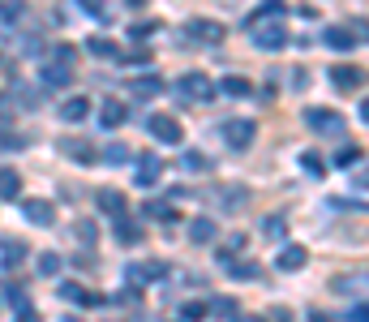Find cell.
I'll return each mask as SVG.
<instances>
[{"mask_svg": "<svg viewBox=\"0 0 369 322\" xmlns=\"http://www.w3.org/2000/svg\"><path fill=\"white\" fill-rule=\"evenodd\" d=\"M155 30H159V22H138L129 35H133V39H147V35H155Z\"/></svg>", "mask_w": 369, "mask_h": 322, "instance_id": "obj_38", "label": "cell"}, {"mask_svg": "<svg viewBox=\"0 0 369 322\" xmlns=\"http://www.w3.org/2000/svg\"><path fill=\"white\" fill-rule=\"evenodd\" d=\"M176 95H181V99H198V103H206L215 95V86L206 82V73H185L181 82H176Z\"/></svg>", "mask_w": 369, "mask_h": 322, "instance_id": "obj_1", "label": "cell"}, {"mask_svg": "<svg viewBox=\"0 0 369 322\" xmlns=\"http://www.w3.org/2000/svg\"><path fill=\"white\" fill-rule=\"evenodd\" d=\"M206 202H211V206H228V211H236V206H245V202H249V189H240V185H215L211 193H206Z\"/></svg>", "mask_w": 369, "mask_h": 322, "instance_id": "obj_3", "label": "cell"}, {"mask_svg": "<svg viewBox=\"0 0 369 322\" xmlns=\"http://www.w3.org/2000/svg\"><path fill=\"white\" fill-rule=\"evenodd\" d=\"M39 77H43V86H56V90H65V86L73 82V69H65V64H56V60H43Z\"/></svg>", "mask_w": 369, "mask_h": 322, "instance_id": "obj_11", "label": "cell"}, {"mask_svg": "<svg viewBox=\"0 0 369 322\" xmlns=\"http://www.w3.org/2000/svg\"><path fill=\"white\" fill-rule=\"evenodd\" d=\"M159 90H164V77H159V73H147V77H133V82H129L133 99H155Z\"/></svg>", "mask_w": 369, "mask_h": 322, "instance_id": "obj_14", "label": "cell"}, {"mask_svg": "<svg viewBox=\"0 0 369 322\" xmlns=\"http://www.w3.org/2000/svg\"><path fill=\"white\" fill-rule=\"evenodd\" d=\"M305 262H309V253H305V245H283V249H279V262H275V267H279V271H301Z\"/></svg>", "mask_w": 369, "mask_h": 322, "instance_id": "obj_17", "label": "cell"}, {"mask_svg": "<svg viewBox=\"0 0 369 322\" xmlns=\"http://www.w3.org/2000/svg\"><path fill=\"white\" fill-rule=\"evenodd\" d=\"M94 202H99V211L112 215V219H125V215H129V202H125L120 189H99V193H94Z\"/></svg>", "mask_w": 369, "mask_h": 322, "instance_id": "obj_9", "label": "cell"}, {"mask_svg": "<svg viewBox=\"0 0 369 322\" xmlns=\"http://www.w3.org/2000/svg\"><path fill=\"white\" fill-rule=\"evenodd\" d=\"M22 193V176L13 168H0V198H18Z\"/></svg>", "mask_w": 369, "mask_h": 322, "instance_id": "obj_24", "label": "cell"}, {"mask_svg": "<svg viewBox=\"0 0 369 322\" xmlns=\"http://www.w3.org/2000/svg\"><path fill=\"white\" fill-rule=\"evenodd\" d=\"M219 236V223L215 219H194V223H189V240H198V245H211V240Z\"/></svg>", "mask_w": 369, "mask_h": 322, "instance_id": "obj_18", "label": "cell"}, {"mask_svg": "<svg viewBox=\"0 0 369 322\" xmlns=\"http://www.w3.org/2000/svg\"><path fill=\"white\" fill-rule=\"evenodd\" d=\"M86 116H90V99H65V103H60V121L77 125V121H86Z\"/></svg>", "mask_w": 369, "mask_h": 322, "instance_id": "obj_21", "label": "cell"}, {"mask_svg": "<svg viewBox=\"0 0 369 322\" xmlns=\"http://www.w3.org/2000/svg\"><path fill=\"white\" fill-rule=\"evenodd\" d=\"M0 262H5V267L26 262V245H22V240H13V236H5V240H0Z\"/></svg>", "mask_w": 369, "mask_h": 322, "instance_id": "obj_20", "label": "cell"}, {"mask_svg": "<svg viewBox=\"0 0 369 322\" xmlns=\"http://www.w3.org/2000/svg\"><path fill=\"white\" fill-rule=\"evenodd\" d=\"M185 35H189V39L198 35L202 43H219V39H223V26H219V22H202V18H194V22L185 26Z\"/></svg>", "mask_w": 369, "mask_h": 322, "instance_id": "obj_15", "label": "cell"}, {"mask_svg": "<svg viewBox=\"0 0 369 322\" xmlns=\"http://www.w3.org/2000/svg\"><path fill=\"white\" fill-rule=\"evenodd\" d=\"M125 116H129V108H125L120 99H103V103H99V125H103V129L125 125Z\"/></svg>", "mask_w": 369, "mask_h": 322, "instance_id": "obj_13", "label": "cell"}, {"mask_svg": "<svg viewBox=\"0 0 369 322\" xmlns=\"http://www.w3.org/2000/svg\"><path fill=\"white\" fill-rule=\"evenodd\" d=\"M305 121H309V125L318 129V134H335V138L344 134V116H340V112H327V108H309V112H305Z\"/></svg>", "mask_w": 369, "mask_h": 322, "instance_id": "obj_6", "label": "cell"}, {"mask_svg": "<svg viewBox=\"0 0 369 322\" xmlns=\"http://www.w3.org/2000/svg\"><path fill=\"white\" fill-rule=\"evenodd\" d=\"M107 159H112V164H125V159H129V151H125V147H107Z\"/></svg>", "mask_w": 369, "mask_h": 322, "instance_id": "obj_40", "label": "cell"}, {"mask_svg": "<svg viewBox=\"0 0 369 322\" xmlns=\"http://www.w3.org/2000/svg\"><path fill=\"white\" fill-rule=\"evenodd\" d=\"M219 90H223V95H232V99H245V95H253V86L245 82V77H223Z\"/></svg>", "mask_w": 369, "mask_h": 322, "instance_id": "obj_26", "label": "cell"}, {"mask_svg": "<svg viewBox=\"0 0 369 322\" xmlns=\"http://www.w3.org/2000/svg\"><path fill=\"white\" fill-rule=\"evenodd\" d=\"M39 271H43V275H56V271H60V258H56V253H43V258H39Z\"/></svg>", "mask_w": 369, "mask_h": 322, "instance_id": "obj_36", "label": "cell"}, {"mask_svg": "<svg viewBox=\"0 0 369 322\" xmlns=\"http://www.w3.org/2000/svg\"><path fill=\"white\" fill-rule=\"evenodd\" d=\"M181 172H211V159L198 155V151H185L181 155Z\"/></svg>", "mask_w": 369, "mask_h": 322, "instance_id": "obj_27", "label": "cell"}, {"mask_svg": "<svg viewBox=\"0 0 369 322\" xmlns=\"http://www.w3.org/2000/svg\"><path fill=\"white\" fill-rule=\"evenodd\" d=\"M116 240H120V245H125V240H129V245H138V240H142V223L129 219V215L116 219Z\"/></svg>", "mask_w": 369, "mask_h": 322, "instance_id": "obj_22", "label": "cell"}, {"mask_svg": "<svg viewBox=\"0 0 369 322\" xmlns=\"http://www.w3.org/2000/svg\"><path fill=\"white\" fill-rule=\"evenodd\" d=\"M164 275H168L164 262H138V267H129V280L133 284H151V280H164Z\"/></svg>", "mask_w": 369, "mask_h": 322, "instance_id": "obj_19", "label": "cell"}, {"mask_svg": "<svg viewBox=\"0 0 369 322\" xmlns=\"http://www.w3.org/2000/svg\"><path fill=\"white\" fill-rule=\"evenodd\" d=\"M361 121H365V125H369V99H365V103H361Z\"/></svg>", "mask_w": 369, "mask_h": 322, "instance_id": "obj_46", "label": "cell"}, {"mask_svg": "<svg viewBox=\"0 0 369 322\" xmlns=\"http://www.w3.org/2000/svg\"><path fill=\"white\" fill-rule=\"evenodd\" d=\"M240 322H258V318H240Z\"/></svg>", "mask_w": 369, "mask_h": 322, "instance_id": "obj_47", "label": "cell"}, {"mask_svg": "<svg viewBox=\"0 0 369 322\" xmlns=\"http://www.w3.org/2000/svg\"><path fill=\"white\" fill-rule=\"evenodd\" d=\"M73 232H77V240H82V245H94V240H99V228H94L90 219H77Z\"/></svg>", "mask_w": 369, "mask_h": 322, "instance_id": "obj_28", "label": "cell"}, {"mask_svg": "<svg viewBox=\"0 0 369 322\" xmlns=\"http://www.w3.org/2000/svg\"><path fill=\"white\" fill-rule=\"evenodd\" d=\"M26 142H22V134H13V129H0V155H9V151H22Z\"/></svg>", "mask_w": 369, "mask_h": 322, "instance_id": "obj_29", "label": "cell"}, {"mask_svg": "<svg viewBox=\"0 0 369 322\" xmlns=\"http://www.w3.org/2000/svg\"><path fill=\"white\" fill-rule=\"evenodd\" d=\"M60 151H65L73 164H94V147L86 138H60Z\"/></svg>", "mask_w": 369, "mask_h": 322, "instance_id": "obj_12", "label": "cell"}, {"mask_svg": "<svg viewBox=\"0 0 369 322\" xmlns=\"http://www.w3.org/2000/svg\"><path fill=\"white\" fill-rule=\"evenodd\" d=\"M357 159H361V151H357V147H344L340 155H335V164H340V168H348V164H357Z\"/></svg>", "mask_w": 369, "mask_h": 322, "instance_id": "obj_37", "label": "cell"}, {"mask_svg": "<svg viewBox=\"0 0 369 322\" xmlns=\"http://www.w3.org/2000/svg\"><path fill=\"white\" fill-rule=\"evenodd\" d=\"M301 168L309 172V176H322V172H327V168H322V159H318L314 151H305V155H301Z\"/></svg>", "mask_w": 369, "mask_h": 322, "instance_id": "obj_33", "label": "cell"}, {"mask_svg": "<svg viewBox=\"0 0 369 322\" xmlns=\"http://www.w3.org/2000/svg\"><path fill=\"white\" fill-rule=\"evenodd\" d=\"M159 176H164V164H159V155H142V159H138V176H133V181H138L142 189H155V185H159Z\"/></svg>", "mask_w": 369, "mask_h": 322, "instance_id": "obj_10", "label": "cell"}, {"mask_svg": "<svg viewBox=\"0 0 369 322\" xmlns=\"http://www.w3.org/2000/svg\"><path fill=\"white\" fill-rule=\"evenodd\" d=\"M352 322H369V305H357V310H352Z\"/></svg>", "mask_w": 369, "mask_h": 322, "instance_id": "obj_42", "label": "cell"}, {"mask_svg": "<svg viewBox=\"0 0 369 322\" xmlns=\"http://www.w3.org/2000/svg\"><path fill=\"white\" fill-rule=\"evenodd\" d=\"M348 30H352V39H357V35H361V39H369V22H365V18H352V26H348Z\"/></svg>", "mask_w": 369, "mask_h": 322, "instance_id": "obj_39", "label": "cell"}, {"mask_svg": "<svg viewBox=\"0 0 369 322\" xmlns=\"http://www.w3.org/2000/svg\"><path fill=\"white\" fill-rule=\"evenodd\" d=\"M322 43H327V47H335V52H352V47H357L361 39H352V30H348V26H327Z\"/></svg>", "mask_w": 369, "mask_h": 322, "instance_id": "obj_16", "label": "cell"}, {"mask_svg": "<svg viewBox=\"0 0 369 322\" xmlns=\"http://www.w3.org/2000/svg\"><path fill=\"white\" fill-rule=\"evenodd\" d=\"M352 181H357V189H369V168H361L357 176H352Z\"/></svg>", "mask_w": 369, "mask_h": 322, "instance_id": "obj_43", "label": "cell"}, {"mask_svg": "<svg viewBox=\"0 0 369 322\" xmlns=\"http://www.w3.org/2000/svg\"><path fill=\"white\" fill-rule=\"evenodd\" d=\"M331 86L335 90H361L365 69H357V64H331Z\"/></svg>", "mask_w": 369, "mask_h": 322, "instance_id": "obj_4", "label": "cell"}, {"mask_svg": "<svg viewBox=\"0 0 369 322\" xmlns=\"http://www.w3.org/2000/svg\"><path fill=\"white\" fill-rule=\"evenodd\" d=\"M181 318L185 322H202L206 318V305H181Z\"/></svg>", "mask_w": 369, "mask_h": 322, "instance_id": "obj_35", "label": "cell"}, {"mask_svg": "<svg viewBox=\"0 0 369 322\" xmlns=\"http://www.w3.org/2000/svg\"><path fill=\"white\" fill-rule=\"evenodd\" d=\"M22 215L35 223V228H52V223H56V211H52V202H47V198H26Z\"/></svg>", "mask_w": 369, "mask_h": 322, "instance_id": "obj_5", "label": "cell"}, {"mask_svg": "<svg viewBox=\"0 0 369 322\" xmlns=\"http://www.w3.org/2000/svg\"><path fill=\"white\" fill-rule=\"evenodd\" d=\"M211 310H215L219 318H236V301H232V297H219V301L211 305Z\"/></svg>", "mask_w": 369, "mask_h": 322, "instance_id": "obj_34", "label": "cell"}, {"mask_svg": "<svg viewBox=\"0 0 369 322\" xmlns=\"http://www.w3.org/2000/svg\"><path fill=\"white\" fill-rule=\"evenodd\" d=\"M335 293H344V297H352V293H369V275H344L340 284H335Z\"/></svg>", "mask_w": 369, "mask_h": 322, "instance_id": "obj_25", "label": "cell"}, {"mask_svg": "<svg viewBox=\"0 0 369 322\" xmlns=\"http://www.w3.org/2000/svg\"><path fill=\"white\" fill-rule=\"evenodd\" d=\"M18 322H39V314H35V310H26V314H22Z\"/></svg>", "mask_w": 369, "mask_h": 322, "instance_id": "obj_45", "label": "cell"}, {"mask_svg": "<svg viewBox=\"0 0 369 322\" xmlns=\"http://www.w3.org/2000/svg\"><path fill=\"white\" fill-rule=\"evenodd\" d=\"M253 43L262 47V52H279V47L288 43V30L279 22H270V26H253Z\"/></svg>", "mask_w": 369, "mask_h": 322, "instance_id": "obj_7", "label": "cell"}, {"mask_svg": "<svg viewBox=\"0 0 369 322\" xmlns=\"http://www.w3.org/2000/svg\"><path fill=\"white\" fill-rule=\"evenodd\" d=\"M283 228H288V223H283V215H270V219L262 223V232H266L270 240H283Z\"/></svg>", "mask_w": 369, "mask_h": 322, "instance_id": "obj_31", "label": "cell"}, {"mask_svg": "<svg viewBox=\"0 0 369 322\" xmlns=\"http://www.w3.org/2000/svg\"><path fill=\"white\" fill-rule=\"evenodd\" d=\"M223 138H228L232 151H249V142L258 138V125H253V121H228V125H223Z\"/></svg>", "mask_w": 369, "mask_h": 322, "instance_id": "obj_2", "label": "cell"}, {"mask_svg": "<svg viewBox=\"0 0 369 322\" xmlns=\"http://www.w3.org/2000/svg\"><path fill=\"white\" fill-rule=\"evenodd\" d=\"M270 314H275L270 322H292V314H288V310H270Z\"/></svg>", "mask_w": 369, "mask_h": 322, "instance_id": "obj_44", "label": "cell"}, {"mask_svg": "<svg viewBox=\"0 0 369 322\" xmlns=\"http://www.w3.org/2000/svg\"><path fill=\"white\" fill-rule=\"evenodd\" d=\"M86 52H94V56H116V43H112V39H86Z\"/></svg>", "mask_w": 369, "mask_h": 322, "instance_id": "obj_30", "label": "cell"}, {"mask_svg": "<svg viewBox=\"0 0 369 322\" xmlns=\"http://www.w3.org/2000/svg\"><path fill=\"white\" fill-rule=\"evenodd\" d=\"M151 138H159L164 147H176L185 134H181V121L176 116H151Z\"/></svg>", "mask_w": 369, "mask_h": 322, "instance_id": "obj_8", "label": "cell"}, {"mask_svg": "<svg viewBox=\"0 0 369 322\" xmlns=\"http://www.w3.org/2000/svg\"><path fill=\"white\" fill-rule=\"evenodd\" d=\"M142 215H147V219H159V223H172V219H176L172 202H159V198H151L147 206H142Z\"/></svg>", "mask_w": 369, "mask_h": 322, "instance_id": "obj_23", "label": "cell"}, {"mask_svg": "<svg viewBox=\"0 0 369 322\" xmlns=\"http://www.w3.org/2000/svg\"><path fill=\"white\" fill-rule=\"evenodd\" d=\"M228 271H232L236 280H258V275H262V267H258V262H240V267H228Z\"/></svg>", "mask_w": 369, "mask_h": 322, "instance_id": "obj_32", "label": "cell"}, {"mask_svg": "<svg viewBox=\"0 0 369 322\" xmlns=\"http://www.w3.org/2000/svg\"><path fill=\"white\" fill-rule=\"evenodd\" d=\"M292 86H296V90H305V86H309V77H305V69H296V73H292Z\"/></svg>", "mask_w": 369, "mask_h": 322, "instance_id": "obj_41", "label": "cell"}]
</instances>
